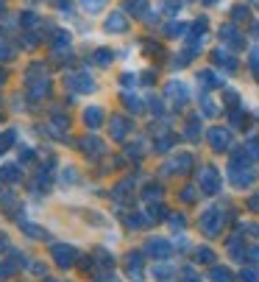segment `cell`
<instances>
[{"instance_id": "cell-6", "label": "cell", "mask_w": 259, "mask_h": 282, "mask_svg": "<svg viewBox=\"0 0 259 282\" xmlns=\"http://www.w3.org/2000/svg\"><path fill=\"white\" fill-rule=\"evenodd\" d=\"M101 117H103V112L98 109V106H92V109L84 112V123L90 126V129H98V126H101Z\"/></svg>"}, {"instance_id": "cell-8", "label": "cell", "mask_w": 259, "mask_h": 282, "mask_svg": "<svg viewBox=\"0 0 259 282\" xmlns=\"http://www.w3.org/2000/svg\"><path fill=\"white\" fill-rule=\"evenodd\" d=\"M106 31H125V20L123 17H117V14L109 17V20H106Z\"/></svg>"}, {"instance_id": "cell-3", "label": "cell", "mask_w": 259, "mask_h": 282, "mask_svg": "<svg viewBox=\"0 0 259 282\" xmlns=\"http://www.w3.org/2000/svg\"><path fill=\"white\" fill-rule=\"evenodd\" d=\"M125 274H128V280L142 282V254L139 251H128V257H125Z\"/></svg>"}, {"instance_id": "cell-17", "label": "cell", "mask_w": 259, "mask_h": 282, "mask_svg": "<svg viewBox=\"0 0 259 282\" xmlns=\"http://www.w3.org/2000/svg\"><path fill=\"white\" fill-rule=\"evenodd\" d=\"M103 3H106V0H84V6H87L90 12H95V9H101Z\"/></svg>"}, {"instance_id": "cell-1", "label": "cell", "mask_w": 259, "mask_h": 282, "mask_svg": "<svg viewBox=\"0 0 259 282\" xmlns=\"http://www.w3.org/2000/svg\"><path fill=\"white\" fill-rule=\"evenodd\" d=\"M50 260L56 263L59 268H73L76 260H78V251H76V246H70V243H53L50 246Z\"/></svg>"}, {"instance_id": "cell-5", "label": "cell", "mask_w": 259, "mask_h": 282, "mask_svg": "<svg viewBox=\"0 0 259 282\" xmlns=\"http://www.w3.org/2000/svg\"><path fill=\"white\" fill-rule=\"evenodd\" d=\"M145 249L151 251V254H156L159 260H165V257L170 254V246L165 243V240H148V246H145Z\"/></svg>"}, {"instance_id": "cell-2", "label": "cell", "mask_w": 259, "mask_h": 282, "mask_svg": "<svg viewBox=\"0 0 259 282\" xmlns=\"http://www.w3.org/2000/svg\"><path fill=\"white\" fill-rule=\"evenodd\" d=\"M17 226H20V229H23V235L31 237V240H50V232H47L45 226L34 224V221H25V218H20V221H17Z\"/></svg>"}, {"instance_id": "cell-10", "label": "cell", "mask_w": 259, "mask_h": 282, "mask_svg": "<svg viewBox=\"0 0 259 282\" xmlns=\"http://www.w3.org/2000/svg\"><path fill=\"white\" fill-rule=\"evenodd\" d=\"M17 274V268H14L9 260H0V282L3 280H9V277H14Z\"/></svg>"}, {"instance_id": "cell-18", "label": "cell", "mask_w": 259, "mask_h": 282, "mask_svg": "<svg viewBox=\"0 0 259 282\" xmlns=\"http://www.w3.org/2000/svg\"><path fill=\"white\" fill-rule=\"evenodd\" d=\"M9 235H6V232H0V251H9Z\"/></svg>"}, {"instance_id": "cell-7", "label": "cell", "mask_w": 259, "mask_h": 282, "mask_svg": "<svg viewBox=\"0 0 259 282\" xmlns=\"http://www.w3.org/2000/svg\"><path fill=\"white\" fill-rule=\"evenodd\" d=\"M0 179L17 184V182L23 179V173H17V165H6V168H0Z\"/></svg>"}, {"instance_id": "cell-9", "label": "cell", "mask_w": 259, "mask_h": 282, "mask_svg": "<svg viewBox=\"0 0 259 282\" xmlns=\"http://www.w3.org/2000/svg\"><path fill=\"white\" fill-rule=\"evenodd\" d=\"M28 271H31L34 277H42V280H45V277H47V265H45V263H42V260H34V263L28 265Z\"/></svg>"}, {"instance_id": "cell-11", "label": "cell", "mask_w": 259, "mask_h": 282, "mask_svg": "<svg viewBox=\"0 0 259 282\" xmlns=\"http://www.w3.org/2000/svg\"><path fill=\"white\" fill-rule=\"evenodd\" d=\"M98 148H101V143H95V140H81V151H84V154H90V157L98 154Z\"/></svg>"}, {"instance_id": "cell-12", "label": "cell", "mask_w": 259, "mask_h": 282, "mask_svg": "<svg viewBox=\"0 0 259 282\" xmlns=\"http://www.w3.org/2000/svg\"><path fill=\"white\" fill-rule=\"evenodd\" d=\"M95 257H101L103 268H112V265H114V257H109V251H106V249H95Z\"/></svg>"}, {"instance_id": "cell-15", "label": "cell", "mask_w": 259, "mask_h": 282, "mask_svg": "<svg viewBox=\"0 0 259 282\" xmlns=\"http://www.w3.org/2000/svg\"><path fill=\"white\" fill-rule=\"evenodd\" d=\"M212 280H217V282H229V280H231V274H229V271H223V268H214V271H212Z\"/></svg>"}, {"instance_id": "cell-4", "label": "cell", "mask_w": 259, "mask_h": 282, "mask_svg": "<svg viewBox=\"0 0 259 282\" xmlns=\"http://www.w3.org/2000/svg\"><path fill=\"white\" fill-rule=\"evenodd\" d=\"M6 254H9V263H12L17 271H20V268H28V265H31L28 254H25V251H20V249H9Z\"/></svg>"}, {"instance_id": "cell-19", "label": "cell", "mask_w": 259, "mask_h": 282, "mask_svg": "<svg viewBox=\"0 0 259 282\" xmlns=\"http://www.w3.org/2000/svg\"><path fill=\"white\" fill-rule=\"evenodd\" d=\"M109 56H112L109 50H98V62H101V65H109Z\"/></svg>"}, {"instance_id": "cell-14", "label": "cell", "mask_w": 259, "mask_h": 282, "mask_svg": "<svg viewBox=\"0 0 259 282\" xmlns=\"http://www.w3.org/2000/svg\"><path fill=\"white\" fill-rule=\"evenodd\" d=\"M12 140H14V132H6V134L0 137V154H3V151H9V146H12Z\"/></svg>"}, {"instance_id": "cell-22", "label": "cell", "mask_w": 259, "mask_h": 282, "mask_svg": "<svg viewBox=\"0 0 259 282\" xmlns=\"http://www.w3.org/2000/svg\"><path fill=\"white\" fill-rule=\"evenodd\" d=\"M0 201H3V193H0Z\"/></svg>"}, {"instance_id": "cell-13", "label": "cell", "mask_w": 259, "mask_h": 282, "mask_svg": "<svg viewBox=\"0 0 259 282\" xmlns=\"http://www.w3.org/2000/svg\"><path fill=\"white\" fill-rule=\"evenodd\" d=\"M76 179H78V176H76V168H64V173H61V184H73Z\"/></svg>"}, {"instance_id": "cell-21", "label": "cell", "mask_w": 259, "mask_h": 282, "mask_svg": "<svg viewBox=\"0 0 259 282\" xmlns=\"http://www.w3.org/2000/svg\"><path fill=\"white\" fill-rule=\"evenodd\" d=\"M45 282H59V280H45Z\"/></svg>"}, {"instance_id": "cell-16", "label": "cell", "mask_w": 259, "mask_h": 282, "mask_svg": "<svg viewBox=\"0 0 259 282\" xmlns=\"http://www.w3.org/2000/svg\"><path fill=\"white\" fill-rule=\"evenodd\" d=\"M212 251H209V249H198V263H212Z\"/></svg>"}, {"instance_id": "cell-20", "label": "cell", "mask_w": 259, "mask_h": 282, "mask_svg": "<svg viewBox=\"0 0 259 282\" xmlns=\"http://www.w3.org/2000/svg\"><path fill=\"white\" fill-rule=\"evenodd\" d=\"M98 282H120L114 274H103V277H98Z\"/></svg>"}]
</instances>
